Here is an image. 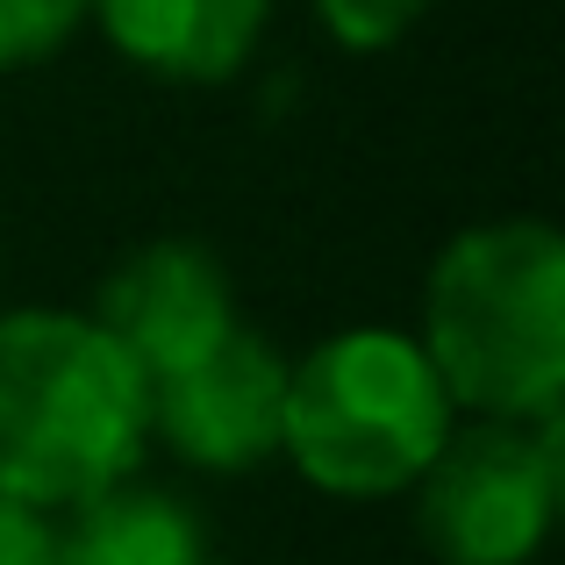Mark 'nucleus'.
<instances>
[{"label":"nucleus","instance_id":"nucleus-9","mask_svg":"<svg viewBox=\"0 0 565 565\" xmlns=\"http://www.w3.org/2000/svg\"><path fill=\"white\" fill-rule=\"evenodd\" d=\"M86 22V0H0V72L43 65Z\"/></svg>","mask_w":565,"mask_h":565},{"label":"nucleus","instance_id":"nucleus-1","mask_svg":"<svg viewBox=\"0 0 565 565\" xmlns=\"http://www.w3.org/2000/svg\"><path fill=\"white\" fill-rule=\"evenodd\" d=\"M423 359L458 408L537 423L565 401V236L552 222H480L429 265Z\"/></svg>","mask_w":565,"mask_h":565},{"label":"nucleus","instance_id":"nucleus-11","mask_svg":"<svg viewBox=\"0 0 565 565\" xmlns=\"http://www.w3.org/2000/svg\"><path fill=\"white\" fill-rule=\"evenodd\" d=\"M0 565H57L51 509H29V501L0 494Z\"/></svg>","mask_w":565,"mask_h":565},{"label":"nucleus","instance_id":"nucleus-10","mask_svg":"<svg viewBox=\"0 0 565 565\" xmlns=\"http://www.w3.org/2000/svg\"><path fill=\"white\" fill-rule=\"evenodd\" d=\"M437 0H316V22L337 36V51L351 57H373V51H394Z\"/></svg>","mask_w":565,"mask_h":565},{"label":"nucleus","instance_id":"nucleus-6","mask_svg":"<svg viewBox=\"0 0 565 565\" xmlns=\"http://www.w3.org/2000/svg\"><path fill=\"white\" fill-rule=\"evenodd\" d=\"M94 322L143 373V386H151V380L180 373L186 359H201L207 344H222L236 330V294H230V273H222L215 250L166 236V244L129 250L100 279Z\"/></svg>","mask_w":565,"mask_h":565},{"label":"nucleus","instance_id":"nucleus-3","mask_svg":"<svg viewBox=\"0 0 565 565\" xmlns=\"http://www.w3.org/2000/svg\"><path fill=\"white\" fill-rule=\"evenodd\" d=\"M451 429V394L415 337L344 330L287 365V408H279V451L316 480L322 494L380 501L415 487Z\"/></svg>","mask_w":565,"mask_h":565},{"label":"nucleus","instance_id":"nucleus-8","mask_svg":"<svg viewBox=\"0 0 565 565\" xmlns=\"http://www.w3.org/2000/svg\"><path fill=\"white\" fill-rule=\"evenodd\" d=\"M57 565H207V530L166 487H100L72 501L57 530Z\"/></svg>","mask_w":565,"mask_h":565},{"label":"nucleus","instance_id":"nucleus-4","mask_svg":"<svg viewBox=\"0 0 565 565\" xmlns=\"http://www.w3.org/2000/svg\"><path fill=\"white\" fill-rule=\"evenodd\" d=\"M565 423H480L444 429L437 458L415 472V523L437 565H530L552 537L565 487Z\"/></svg>","mask_w":565,"mask_h":565},{"label":"nucleus","instance_id":"nucleus-5","mask_svg":"<svg viewBox=\"0 0 565 565\" xmlns=\"http://www.w3.org/2000/svg\"><path fill=\"white\" fill-rule=\"evenodd\" d=\"M151 429L207 472H250L279 451V408H287V359L258 330L236 322L222 344L186 359L180 373L143 386Z\"/></svg>","mask_w":565,"mask_h":565},{"label":"nucleus","instance_id":"nucleus-2","mask_svg":"<svg viewBox=\"0 0 565 565\" xmlns=\"http://www.w3.org/2000/svg\"><path fill=\"white\" fill-rule=\"evenodd\" d=\"M151 437L143 373L94 316L14 308L0 316V494L72 509L129 480Z\"/></svg>","mask_w":565,"mask_h":565},{"label":"nucleus","instance_id":"nucleus-7","mask_svg":"<svg viewBox=\"0 0 565 565\" xmlns=\"http://www.w3.org/2000/svg\"><path fill=\"white\" fill-rule=\"evenodd\" d=\"M265 8L273 0H86L129 65L186 86L230 79L265 36Z\"/></svg>","mask_w":565,"mask_h":565}]
</instances>
